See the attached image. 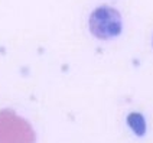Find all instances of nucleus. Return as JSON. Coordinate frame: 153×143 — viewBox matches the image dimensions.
<instances>
[{
  "label": "nucleus",
  "instance_id": "1",
  "mask_svg": "<svg viewBox=\"0 0 153 143\" xmlns=\"http://www.w3.org/2000/svg\"><path fill=\"white\" fill-rule=\"evenodd\" d=\"M90 32L101 41H110L123 32V17L117 9L102 4L95 7L88 19Z\"/></svg>",
  "mask_w": 153,
  "mask_h": 143
},
{
  "label": "nucleus",
  "instance_id": "2",
  "mask_svg": "<svg viewBox=\"0 0 153 143\" xmlns=\"http://www.w3.org/2000/svg\"><path fill=\"white\" fill-rule=\"evenodd\" d=\"M126 123H127V127L139 137H143L146 135V130H147V124H146V118L143 114L137 113V111H133L127 114L126 117Z\"/></svg>",
  "mask_w": 153,
  "mask_h": 143
},
{
  "label": "nucleus",
  "instance_id": "3",
  "mask_svg": "<svg viewBox=\"0 0 153 143\" xmlns=\"http://www.w3.org/2000/svg\"><path fill=\"white\" fill-rule=\"evenodd\" d=\"M152 46H153V38H152Z\"/></svg>",
  "mask_w": 153,
  "mask_h": 143
}]
</instances>
